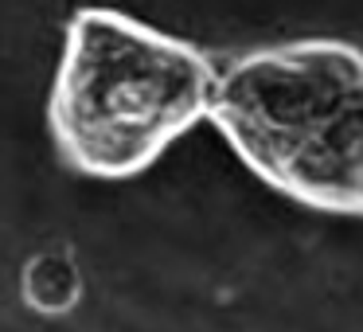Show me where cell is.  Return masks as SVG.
<instances>
[{"instance_id": "2", "label": "cell", "mask_w": 363, "mask_h": 332, "mask_svg": "<svg viewBox=\"0 0 363 332\" xmlns=\"http://www.w3.org/2000/svg\"><path fill=\"white\" fill-rule=\"evenodd\" d=\"M219 67L199 43L118 9H79L48 94V129L71 172L133 180L207 121Z\"/></svg>"}, {"instance_id": "3", "label": "cell", "mask_w": 363, "mask_h": 332, "mask_svg": "<svg viewBox=\"0 0 363 332\" xmlns=\"http://www.w3.org/2000/svg\"><path fill=\"white\" fill-rule=\"evenodd\" d=\"M82 282L79 262L71 250H35L20 270V301L35 316H67L82 305Z\"/></svg>"}, {"instance_id": "1", "label": "cell", "mask_w": 363, "mask_h": 332, "mask_svg": "<svg viewBox=\"0 0 363 332\" xmlns=\"http://www.w3.org/2000/svg\"><path fill=\"white\" fill-rule=\"evenodd\" d=\"M269 192L320 215L363 219V48L305 35L219 67L207 114Z\"/></svg>"}]
</instances>
